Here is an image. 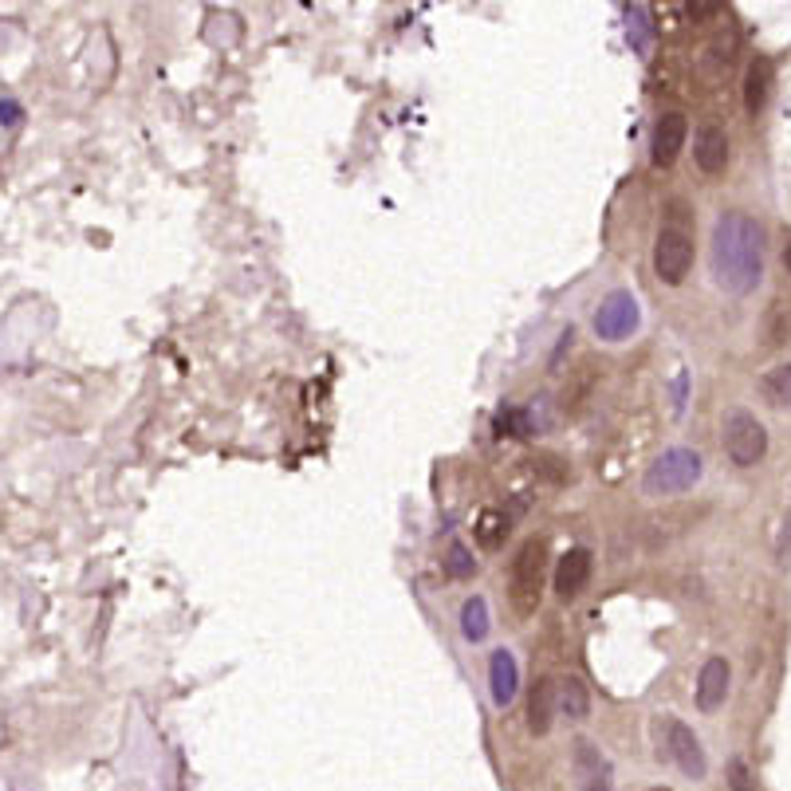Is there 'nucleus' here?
<instances>
[{
	"label": "nucleus",
	"mask_w": 791,
	"mask_h": 791,
	"mask_svg": "<svg viewBox=\"0 0 791 791\" xmlns=\"http://www.w3.org/2000/svg\"><path fill=\"white\" fill-rule=\"evenodd\" d=\"M712 276L732 296H748L764 280V229L748 213H721L712 225Z\"/></svg>",
	"instance_id": "f257e3e1"
},
{
	"label": "nucleus",
	"mask_w": 791,
	"mask_h": 791,
	"mask_svg": "<svg viewBox=\"0 0 791 791\" xmlns=\"http://www.w3.org/2000/svg\"><path fill=\"white\" fill-rule=\"evenodd\" d=\"M543 572H548V543L531 536V540L520 543V551H516V560L508 567V599L512 611L520 614V619L536 614V607H540Z\"/></svg>",
	"instance_id": "f03ea898"
},
{
	"label": "nucleus",
	"mask_w": 791,
	"mask_h": 791,
	"mask_svg": "<svg viewBox=\"0 0 791 791\" xmlns=\"http://www.w3.org/2000/svg\"><path fill=\"white\" fill-rule=\"evenodd\" d=\"M702 472H705L702 453L678 445V450L661 453L658 462L646 469V477H642V489H646V496H673V492L693 489V484L702 481Z\"/></svg>",
	"instance_id": "7ed1b4c3"
},
{
	"label": "nucleus",
	"mask_w": 791,
	"mask_h": 791,
	"mask_svg": "<svg viewBox=\"0 0 791 791\" xmlns=\"http://www.w3.org/2000/svg\"><path fill=\"white\" fill-rule=\"evenodd\" d=\"M721 441H724V453H729L732 465H741V469H752V465L764 462V453H768V433L764 426L756 421V414L748 410H729L721 421Z\"/></svg>",
	"instance_id": "20e7f679"
},
{
	"label": "nucleus",
	"mask_w": 791,
	"mask_h": 791,
	"mask_svg": "<svg viewBox=\"0 0 791 791\" xmlns=\"http://www.w3.org/2000/svg\"><path fill=\"white\" fill-rule=\"evenodd\" d=\"M690 268H693V237L682 225H666L658 232V241H654V272H658V280L678 288L690 276Z\"/></svg>",
	"instance_id": "39448f33"
},
{
	"label": "nucleus",
	"mask_w": 791,
	"mask_h": 791,
	"mask_svg": "<svg viewBox=\"0 0 791 791\" xmlns=\"http://www.w3.org/2000/svg\"><path fill=\"white\" fill-rule=\"evenodd\" d=\"M634 327H638V300H634L626 288H614L611 296L599 303V311H595V335L607 343H619V339H626Z\"/></svg>",
	"instance_id": "423d86ee"
},
{
	"label": "nucleus",
	"mask_w": 791,
	"mask_h": 791,
	"mask_svg": "<svg viewBox=\"0 0 791 791\" xmlns=\"http://www.w3.org/2000/svg\"><path fill=\"white\" fill-rule=\"evenodd\" d=\"M666 756H670V760L678 764L690 780H705V771H709L697 732H693L685 721H673V717L666 721Z\"/></svg>",
	"instance_id": "0eeeda50"
},
{
	"label": "nucleus",
	"mask_w": 791,
	"mask_h": 791,
	"mask_svg": "<svg viewBox=\"0 0 791 791\" xmlns=\"http://www.w3.org/2000/svg\"><path fill=\"white\" fill-rule=\"evenodd\" d=\"M572 776L579 783V791H614L611 760L591 741H583V736L572 744Z\"/></svg>",
	"instance_id": "6e6552de"
},
{
	"label": "nucleus",
	"mask_w": 791,
	"mask_h": 791,
	"mask_svg": "<svg viewBox=\"0 0 791 791\" xmlns=\"http://www.w3.org/2000/svg\"><path fill=\"white\" fill-rule=\"evenodd\" d=\"M685 139H690V122H685L682 110L661 115L658 127H654V146H650L654 166H673V161H678V154L685 151Z\"/></svg>",
	"instance_id": "1a4fd4ad"
},
{
	"label": "nucleus",
	"mask_w": 791,
	"mask_h": 791,
	"mask_svg": "<svg viewBox=\"0 0 791 791\" xmlns=\"http://www.w3.org/2000/svg\"><path fill=\"white\" fill-rule=\"evenodd\" d=\"M591 583V551L587 548H572L555 567V595L563 602H572L583 595V587Z\"/></svg>",
	"instance_id": "9d476101"
},
{
	"label": "nucleus",
	"mask_w": 791,
	"mask_h": 791,
	"mask_svg": "<svg viewBox=\"0 0 791 791\" xmlns=\"http://www.w3.org/2000/svg\"><path fill=\"white\" fill-rule=\"evenodd\" d=\"M693 161H697V170L709 173V178H717V173L729 166V139H724L721 127L705 122L702 131H697V139H693Z\"/></svg>",
	"instance_id": "9b49d317"
},
{
	"label": "nucleus",
	"mask_w": 791,
	"mask_h": 791,
	"mask_svg": "<svg viewBox=\"0 0 791 791\" xmlns=\"http://www.w3.org/2000/svg\"><path fill=\"white\" fill-rule=\"evenodd\" d=\"M729 661L724 658H709L697 673V709L702 712H717L729 697Z\"/></svg>",
	"instance_id": "f8f14e48"
},
{
	"label": "nucleus",
	"mask_w": 791,
	"mask_h": 791,
	"mask_svg": "<svg viewBox=\"0 0 791 791\" xmlns=\"http://www.w3.org/2000/svg\"><path fill=\"white\" fill-rule=\"evenodd\" d=\"M489 690H492V702L508 709L516 702V690H520V666L512 658L508 650H492L489 658Z\"/></svg>",
	"instance_id": "ddd939ff"
},
{
	"label": "nucleus",
	"mask_w": 791,
	"mask_h": 791,
	"mask_svg": "<svg viewBox=\"0 0 791 791\" xmlns=\"http://www.w3.org/2000/svg\"><path fill=\"white\" fill-rule=\"evenodd\" d=\"M551 721H555V682H551V678H540V682L531 685V697H528L531 736H548Z\"/></svg>",
	"instance_id": "4468645a"
},
{
	"label": "nucleus",
	"mask_w": 791,
	"mask_h": 791,
	"mask_svg": "<svg viewBox=\"0 0 791 791\" xmlns=\"http://www.w3.org/2000/svg\"><path fill=\"white\" fill-rule=\"evenodd\" d=\"M768 95H771V60L768 56H756L744 71V110L748 115H760L768 107Z\"/></svg>",
	"instance_id": "2eb2a0df"
},
{
	"label": "nucleus",
	"mask_w": 791,
	"mask_h": 791,
	"mask_svg": "<svg viewBox=\"0 0 791 791\" xmlns=\"http://www.w3.org/2000/svg\"><path fill=\"white\" fill-rule=\"evenodd\" d=\"M555 709L567 717V721H583L587 712H591V693L579 678H563L555 682Z\"/></svg>",
	"instance_id": "dca6fc26"
},
{
	"label": "nucleus",
	"mask_w": 791,
	"mask_h": 791,
	"mask_svg": "<svg viewBox=\"0 0 791 791\" xmlns=\"http://www.w3.org/2000/svg\"><path fill=\"white\" fill-rule=\"evenodd\" d=\"M760 398L771 410H791V362H780L760 374Z\"/></svg>",
	"instance_id": "f3484780"
},
{
	"label": "nucleus",
	"mask_w": 791,
	"mask_h": 791,
	"mask_svg": "<svg viewBox=\"0 0 791 791\" xmlns=\"http://www.w3.org/2000/svg\"><path fill=\"white\" fill-rule=\"evenodd\" d=\"M508 516H504L501 508H484L481 516H477V528H472V536H477V543H481L484 551H501L504 540H508Z\"/></svg>",
	"instance_id": "a211bd4d"
},
{
	"label": "nucleus",
	"mask_w": 791,
	"mask_h": 791,
	"mask_svg": "<svg viewBox=\"0 0 791 791\" xmlns=\"http://www.w3.org/2000/svg\"><path fill=\"white\" fill-rule=\"evenodd\" d=\"M462 634L469 642H481L484 634H489V602H484L481 595L462 607Z\"/></svg>",
	"instance_id": "6ab92c4d"
},
{
	"label": "nucleus",
	"mask_w": 791,
	"mask_h": 791,
	"mask_svg": "<svg viewBox=\"0 0 791 791\" xmlns=\"http://www.w3.org/2000/svg\"><path fill=\"white\" fill-rule=\"evenodd\" d=\"M472 572H477V560L469 555V548H465V543H450V555H445V575H450V579H469Z\"/></svg>",
	"instance_id": "aec40b11"
},
{
	"label": "nucleus",
	"mask_w": 791,
	"mask_h": 791,
	"mask_svg": "<svg viewBox=\"0 0 791 791\" xmlns=\"http://www.w3.org/2000/svg\"><path fill=\"white\" fill-rule=\"evenodd\" d=\"M496 430L508 433V438H531L536 426H531L528 410H504L501 418H496Z\"/></svg>",
	"instance_id": "412c9836"
},
{
	"label": "nucleus",
	"mask_w": 791,
	"mask_h": 791,
	"mask_svg": "<svg viewBox=\"0 0 791 791\" xmlns=\"http://www.w3.org/2000/svg\"><path fill=\"white\" fill-rule=\"evenodd\" d=\"M626 21H634L631 24V32H634V48L638 51H646V44H650V9L646 4H631V12H626Z\"/></svg>",
	"instance_id": "4be33fe9"
},
{
	"label": "nucleus",
	"mask_w": 791,
	"mask_h": 791,
	"mask_svg": "<svg viewBox=\"0 0 791 791\" xmlns=\"http://www.w3.org/2000/svg\"><path fill=\"white\" fill-rule=\"evenodd\" d=\"M729 791H756V780H752V768L741 760V756H732L729 760Z\"/></svg>",
	"instance_id": "5701e85b"
},
{
	"label": "nucleus",
	"mask_w": 791,
	"mask_h": 791,
	"mask_svg": "<svg viewBox=\"0 0 791 791\" xmlns=\"http://www.w3.org/2000/svg\"><path fill=\"white\" fill-rule=\"evenodd\" d=\"M780 560H791V512H788V520H783V531H780Z\"/></svg>",
	"instance_id": "b1692460"
},
{
	"label": "nucleus",
	"mask_w": 791,
	"mask_h": 791,
	"mask_svg": "<svg viewBox=\"0 0 791 791\" xmlns=\"http://www.w3.org/2000/svg\"><path fill=\"white\" fill-rule=\"evenodd\" d=\"M0 115H9L4 122L12 127V122H16V115H21V107H16V103H0Z\"/></svg>",
	"instance_id": "393cba45"
},
{
	"label": "nucleus",
	"mask_w": 791,
	"mask_h": 791,
	"mask_svg": "<svg viewBox=\"0 0 791 791\" xmlns=\"http://www.w3.org/2000/svg\"><path fill=\"white\" fill-rule=\"evenodd\" d=\"M783 264H788V272H791V241H788V249H783Z\"/></svg>",
	"instance_id": "a878e982"
},
{
	"label": "nucleus",
	"mask_w": 791,
	"mask_h": 791,
	"mask_svg": "<svg viewBox=\"0 0 791 791\" xmlns=\"http://www.w3.org/2000/svg\"><path fill=\"white\" fill-rule=\"evenodd\" d=\"M650 791H670V788H650Z\"/></svg>",
	"instance_id": "bb28decb"
}]
</instances>
